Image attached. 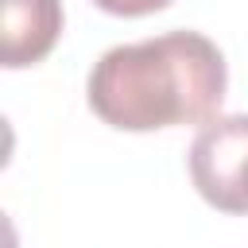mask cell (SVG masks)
I'll return each mask as SVG.
<instances>
[{"label": "cell", "instance_id": "277c9868", "mask_svg": "<svg viewBox=\"0 0 248 248\" xmlns=\"http://www.w3.org/2000/svg\"><path fill=\"white\" fill-rule=\"evenodd\" d=\"M101 12H108V16H128V19H136V16H151V12H163L170 0H93Z\"/></svg>", "mask_w": 248, "mask_h": 248}, {"label": "cell", "instance_id": "6da1fadb", "mask_svg": "<svg viewBox=\"0 0 248 248\" xmlns=\"http://www.w3.org/2000/svg\"><path fill=\"white\" fill-rule=\"evenodd\" d=\"M229 66L202 31H167L108 46L89 70V108L120 132L209 124L225 101Z\"/></svg>", "mask_w": 248, "mask_h": 248}, {"label": "cell", "instance_id": "7a4b0ae2", "mask_svg": "<svg viewBox=\"0 0 248 248\" xmlns=\"http://www.w3.org/2000/svg\"><path fill=\"white\" fill-rule=\"evenodd\" d=\"M186 167L194 190L213 209L248 213V112H229L202 124Z\"/></svg>", "mask_w": 248, "mask_h": 248}, {"label": "cell", "instance_id": "3957f363", "mask_svg": "<svg viewBox=\"0 0 248 248\" xmlns=\"http://www.w3.org/2000/svg\"><path fill=\"white\" fill-rule=\"evenodd\" d=\"M62 35V0H0V62L23 70L43 62Z\"/></svg>", "mask_w": 248, "mask_h": 248}]
</instances>
